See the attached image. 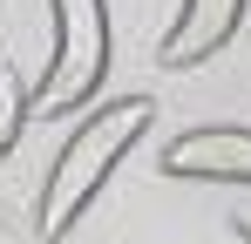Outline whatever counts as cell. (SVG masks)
I'll return each mask as SVG.
<instances>
[{
	"label": "cell",
	"instance_id": "cell-1",
	"mask_svg": "<svg viewBox=\"0 0 251 244\" xmlns=\"http://www.w3.org/2000/svg\"><path fill=\"white\" fill-rule=\"evenodd\" d=\"M150 122H156V102H150V95H116V102H95V109L68 129V143L48 163L41 197H34V231H41L48 244H61L82 224V210L109 190V176L129 163V149L150 136Z\"/></svg>",
	"mask_w": 251,
	"mask_h": 244
},
{
	"label": "cell",
	"instance_id": "cell-2",
	"mask_svg": "<svg viewBox=\"0 0 251 244\" xmlns=\"http://www.w3.org/2000/svg\"><path fill=\"white\" fill-rule=\"evenodd\" d=\"M102 81H109V0H48V61L27 88V109L34 116L95 109Z\"/></svg>",
	"mask_w": 251,
	"mask_h": 244
},
{
	"label": "cell",
	"instance_id": "cell-3",
	"mask_svg": "<svg viewBox=\"0 0 251 244\" xmlns=\"http://www.w3.org/2000/svg\"><path fill=\"white\" fill-rule=\"evenodd\" d=\"M163 176L190 183H251V129L245 122H204L163 143Z\"/></svg>",
	"mask_w": 251,
	"mask_h": 244
},
{
	"label": "cell",
	"instance_id": "cell-4",
	"mask_svg": "<svg viewBox=\"0 0 251 244\" xmlns=\"http://www.w3.org/2000/svg\"><path fill=\"white\" fill-rule=\"evenodd\" d=\"M245 7L251 0H176V21L163 27L156 61H163V68H197V61H210L224 41L245 27Z\"/></svg>",
	"mask_w": 251,
	"mask_h": 244
},
{
	"label": "cell",
	"instance_id": "cell-5",
	"mask_svg": "<svg viewBox=\"0 0 251 244\" xmlns=\"http://www.w3.org/2000/svg\"><path fill=\"white\" fill-rule=\"evenodd\" d=\"M34 116V109H27V95H21V88H14V81L0 75V163L14 156V143H21V122Z\"/></svg>",
	"mask_w": 251,
	"mask_h": 244
},
{
	"label": "cell",
	"instance_id": "cell-6",
	"mask_svg": "<svg viewBox=\"0 0 251 244\" xmlns=\"http://www.w3.org/2000/svg\"><path fill=\"white\" fill-rule=\"evenodd\" d=\"M238 238H245V244H251V210H238Z\"/></svg>",
	"mask_w": 251,
	"mask_h": 244
}]
</instances>
